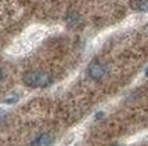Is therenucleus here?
<instances>
[{
    "label": "nucleus",
    "instance_id": "obj_1",
    "mask_svg": "<svg viewBox=\"0 0 148 146\" xmlns=\"http://www.w3.org/2000/svg\"><path fill=\"white\" fill-rule=\"evenodd\" d=\"M24 83L29 87H46L51 83V77L45 72H28L24 76Z\"/></svg>",
    "mask_w": 148,
    "mask_h": 146
},
{
    "label": "nucleus",
    "instance_id": "obj_2",
    "mask_svg": "<svg viewBox=\"0 0 148 146\" xmlns=\"http://www.w3.org/2000/svg\"><path fill=\"white\" fill-rule=\"evenodd\" d=\"M87 72H89V76H90L93 80H101V79H104V77L107 76L108 69H107V66H105L103 62L96 61V62L90 64Z\"/></svg>",
    "mask_w": 148,
    "mask_h": 146
},
{
    "label": "nucleus",
    "instance_id": "obj_3",
    "mask_svg": "<svg viewBox=\"0 0 148 146\" xmlns=\"http://www.w3.org/2000/svg\"><path fill=\"white\" fill-rule=\"evenodd\" d=\"M51 143H53L51 136L49 134H42L33 141L32 146H51Z\"/></svg>",
    "mask_w": 148,
    "mask_h": 146
},
{
    "label": "nucleus",
    "instance_id": "obj_4",
    "mask_svg": "<svg viewBox=\"0 0 148 146\" xmlns=\"http://www.w3.org/2000/svg\"><path fill=\"white\" fill-rule=\"evenodd\" d=\"M132 6L137 11H148V0H134Z\"/></svg>",
    "mask_w": 148,
    "mask_h": 146
},
{
    "label": "nucleus",
    "instance_id": "obj_5",
    "mask_svg": "<svg viewBox=\"0 0 148 146\" xmlns=\"http://www.w3.org/2000/svg\"><path fill=\"white\" fill-rule=\"evenodd\" d=\"M19 99V95L18 94H10V95H7L4 99H3V102L4 103H14V102H17Z\"/></svg>",
    "mask_w": 148,
    "mask_h": 146
},
{
    "label": "nucleus",
    "instance_id": "obj_6",
    "mask_svg": "<svg viewBox=\"0 0 148 146\" xmlns=\"http://www.w3.org/2000/svg\"><path fill=\"white\" fill-rule=\"evenodd\" d=\"M1 79H3V73H1V70H0V81H1Z\"/></svg>",
    "mask_w": 148,
    "mask_h": 146
},
{
    "label": "nucleus",
    "instance_id": "obj_7",
    "mask_svg": "<svg viewBox=\"0 0 148 146\" xmlns=\"http://www.w3.org/2000/svg\"><path fill=\"white\" fill-rule=\"evenodd\" d=\"M147 75H148V70H147Z\"/></svg>",
    "mask_w": 148,
    "mask_h": 146
}]
</instances>
